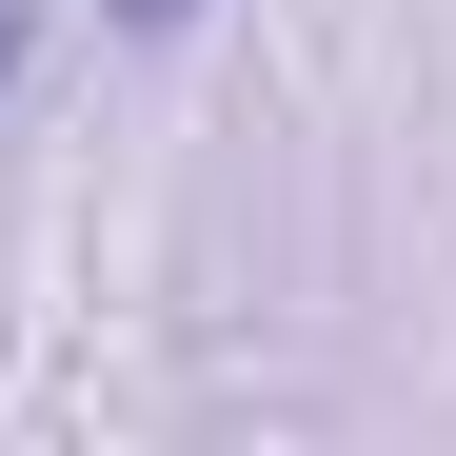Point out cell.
<instances>
[{"instance_id": "cell-2", "label": "cell", "mask_w": 456, "mask_h": 456, "mask_svg": "<svg viewBox=\"0 0 456 456\" xmlns=\"http://www.w3.org/2000/svg\"><path fill=\"white\" fill-rule=\"evenodd\" d=\"M119 20H199V0H119Z\"/></svg>"}, {"instance_id": "cell-1", "label": "cell", "mask_w": 456, "mask_h": 456, "mask_svg": "<svg viewBox=\"0 0 456 456\" xmlns=\"http://www.w3.org/2000/svg\"><path fill=\"white\" fill-rule=\"evenodd\" d=\"M0 100H20V0H0Z\"/></svg>"}]
</instances>
